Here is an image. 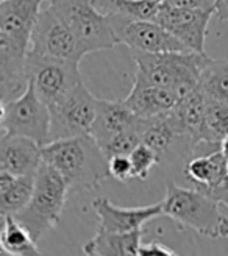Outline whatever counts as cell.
Segmentation results:
<instances>
[{
    "label": "cell",
    "instance_id": "5b68a950",
    "mask_svg": "<svg viewBox=\"0 0 228 256\" xmlns=\"http://www.w3.org/2000/svg\"><path fill=\"white\" fill-rule=\"evenodd\" d=\"M70 192L69 183L54 166L42 161L36 172L34 190L28 204L12 214L30 230L36 242L60 224L61 214Z\"/></svg>",
    "mask_w": 228,
    "mask_h": 256
},
{
    "label": "cell",
    "instance_id": "f1b7e54d",
    "mask_svg": "<svg viewBox=\"0 0 228 256\" xmlns=\"http://www.w3.org/2000/svg\"><path fill=\"white\" fill-rule=\"evenodd\" d=\"M162 4H169L174 6L183 8H196V10H210L214 11L216 8V0H166Z\"/></svg>",
    "mask_w": 228,
    "mask_h": 256
},
{
    "label": "cell",
    "instance_id": "2e32d148",
    "mask_svg": "<svg viewBox=\"0 0 228 256\" xmlns=\"http://www.w3.org/2000/svg\"><path fill=\"white\" fill-rule=\"evenodd\" d=\"M139 122H141V118L130 110L125 100L98 98L97 116L91 136L97 140L98 146H102L118 133L138 126Z\"/></svg>",
    "mask_w": 228,
    "mask_h": 256
},
{
    "label": "cell",
    "instance_id": "ffe728a7",
    "mask_svg": "<svg viewBox=\"0 0 228 256\" xmlns=\"http://www.w3.org/2000/svg\"><path fill=\"white\" fill-rule=\"evenodd\" d=\"M183 136L174 111L141 119V142L154 148L160 158L166 155L175 139Z\"/></svg>",
    "mask_w": 228,
    "mask_h": 256
},
{
    "label": "cell",
    "instance_id": "5bb4252c",
    "mask_svg": "<svg viewBox=\"0 0 228 256\" xmlns=\"http://www.w3.org/2000/svg\"><path fill=\"white\" fill-rule=\"evenodd\" d=\"M92 208L98 219V230L114 233H130L142 226L160 216H164L162 200L147 206L122 208L112 204L106 197H97L92 200Z\"/></svg>",
    "mask_w": 228,
    "mask_h": 256
},
{
    "label": "cell",
    "instance_id": "484cf974",
    "mask_svg": "<svg viewBox=\"0 0 228 256\" xmlns=\"http://www.w3.org/2000/svg\"><path fill=\"white\" fill-rule=\"evenodd\" d=\"M130 160L133 164L134 178H138V180H141V182L147 180L150 170L161 161L158 153L144 142H141L130 153Z\"/></svg>",
    "mask_w": 228,
    "mask_h": 256
},
{
    "label": "cell",
    "instance_id": "603a6c76",
    "mask_svg": "<svg viewBox=\"0 0 228 256\" xmlns=\"http://www.w3.org/2000/svg\"><path fill=\"white\" fill-rule=\"evenodd\" d=\"M225 136H228V105L208 98L204 140L192 148L194 155L219 150Z\"/></svg>",
    "mask_w": 228,
    "mask_h": 256
},
{
    "label": "cell",
    "instance_id": "7402d4cb",
    "mask_svg": "<svg viewBox=\"0 0 228 256\" xmlns=\"http://www.w3.org/2000/svg\"><path fill=\"white\" fill-rule=\"evenodd\" d=\"M0 248L5 254L14 256H38L41 250L32 236L30 230L12 214L2 216V233H0Z\"/></svg>",
    "mask_w": 228,
    "mask_h": 256
},
{
    "label": "cell",
    "instance_id": "30bf717a",
    "mask_svg": "<svg viewBox=\"0 0 228 256\" xmlns=\"http://www.w3.org/2000/svg\"><path fill=\"white\" fill-rule=\"evenodd\" d=\"M120 44H125L132 52L144 54H166L188 52V46L178 38L164 28L156 20H128L120 18H108ZM194 52V50H192Z\"/></svg>",
    "mask_w": 228,
    "mask_h": 256
},
{
    "label": "cell",
    "instance_id": "d6a6232c",
    "mask_svg": "<svg viewBox=\"0 0 228 256\" xmlns=\"http://www.w3.org/2000/svg\"><path fill=\"white\" fill-rule=\"evenodd\" d=\"M226 170H228V160H226Z\"/></svg>",
    "mask_w": 228,
    "mask_h": 256
},
{
    "label": "cell",
    "instance_id": "4316f807",
    "mask_svg": "<svg viewBox=\"0 0 228 256\" xmlns=\"http://www.w3.org/2000/svg\"><path fill=\"white\" fill-rule=\"evenodd\" d=\"M108 169L110 176L119 183H128L134 180L133 174V164L130 155H114L108 160Z\"/></svg>",
    "mask_w": 228,
    "mask_h": 256
},
{
    "label": "cell",
    "instance_id": "8992f818",
    "mask_svg": "<svg viewBox=\"0 0 228 256\" xmlns=\"http://www.w3.org/2000/svg\"><path fill=\"white\" fill-rule=\"evenodd\" d=\"M48 5L77 34L86 54L110 50L120 44L108 16L100 12L91 0H54Z\"/></svg>",
    "mask_w": 228,
    "mask_h": 256
},
{
    "label": "cell",
    "instance_id": "9a60e30c",
    "mask_svg": "<svg viewBox=\"0 0 228 256\" xmlns=\"http://www.w3.org/2000/svg\"><path fill=\"white\" fill-rule=\"evenodd\" d=\"M42 146L25 136L0 134V170L11 175H36L41 168Z\"/></svg>",
    "mask_w": 228,
    "mask_h": 256
},
{
    "label": "cell",
    "instance_id": "f546056e",
    "mask_svg": "<svg viewBox=\"0 0 228 256\" xmlns=\"http://www.w3.org/2000/svg\"><path fill=\"white\" fill-rule=\"evenodd\" d=\"M214 16L219 22L228 20V0H216V8H214Z\"/></svg>",
    "mask_w": 228,
    "mask_h": 256
},
{
    "label": "cell",
    "instance_id": "6da1fadb",
    "mask_svg": "<svg viewBox=\"0 0 228 256\" xmlns=\"http://www.w3.org/2000/svg\"><path fill=\"white\" fill-rule=\"evenodd\" d=\"M54 0H0V98L8 102L28 86L27 58L44 4Z\"/></svg>",
    "mask_w": 228,
    "mask_h": 256
},
{
    "label": "cell",
    "instance_id": "1f68e13d",
    "mask_svg": "<svg viewBox=\"0 0 228 256\" xmlns=\"http://www.w3.org/2000/svg\"><path fill=\"white\" fill-rule=\"evenodd\" d=\"M154 2H156V4H162V2H166V0H154Z\"/></svg>",
    "mask_w": 228,
    "mask_h": 256
},
{
    "label": "cell",
    "instance_id": "cb8c5ba5",
    "mask_svg": "<svg viewBox=\"0 0 228 256\" xmlns=\"http://www.w3.org/2000/svg\"><path fill=\"white\" fill-rule=\"evenodd\" d=\"M91 2L108 18H120L128 20H155L161 5L154 0H91Z\"/></svg>",
    "mask_w": 228,
    "mask_h": 256
},
{
    "label": "cell",
    "instance_id": "ac0fdd59",
    "mask_svg": "<svg viewBox=\"0 0 228 256\" xmlns=\"http://www.w3.org/2000/svg\"><path fill=\"white\" fill-rule=\"evenodd\" d=\"M206 105L208 97L198 86L192 92L183 97L174 110V114L176 120H178L183 136H186L189 142H191V150L204 140Z\"/></svg>",
    "mask_w": 228,
    "mask_h": 256
},
{
    "label": "cell",
    "instance_id": "7c38bea8",
    "mask_svg": "<svg viewBox=\"0 0 228 256\" xmlns=\"http://www.w3.org/2000/svg\"><path fill=\"white\" fill-rule=\"evenodd\" d=\"M214 11L210 10H196V8H183L174 6L169 4H161L155 20L168 28L172 34L188 46L189 50L194 52H205V38L206 30Z\"/></svg>",
    "mask_w": 228,
    "mask_h": 256
},
{
    "label": "cell",
    "instance_id": "ba28073f",
    "mask_svg": "<svg viewBox=\"0 0 228 256\" xmlns=\"http://www.w3.org/2000/svg\"><path fill=\"white\" fill-rule=\"evenodd\" d=\"M98 98L80 82L70 91L50 105V136L48 142L62 138L92 134L97 116Z\"/></svg>",
    "mask_w": 228,
    "mask_h": 256
},
{
    "label": "cell",
    "instance_id": "3957f363",
    "mask_svg": "<svg viewBox=\"0 0 228 256\" xmlns=\"http://www.w3.org/2000/svg\"><path fill=\"white\" fill-rule=\"evenodd\" d=\"M133 60L136 62V80L172 89L182 100L200 86L202 72L211 58L206 54L188 50L166 54L134 52Z\"/></svg>",
    "mask_w": 228,
    "mask_h": 256
},
{
    "label": "cell",
    "instance_id": "7a4b0ae2",
    "mask_svg": "<svg viewBox=\"0 0 228 256\" xmlns=\"http://www.w3.org/2000/svg\"><path fill=\"white\" fill-rule=\"evenodd\" d=\"M42 158L66 178L70 190L98 189L110 176L108 158L91 134L50 140L42 146Z\"/></svg>",
    "mask_w": 228,
    "mask_h": 256
},
{
    "label": "cell",
    "instance_id": "277c9868",
    "mask_svg": "<svg viewBox=\"0 0 228 256\" xmlns=\"http://www.w3.org/2000/svg\"><path fill=\"white\" fill-rule=\"evenodd\" d=\"M220 202L197 188H183L172 182L162 198L164 216L183 232L189 228L206 238H228V217L220 211Z\"/></svg>",
    "mask_w": 228,
    "mask_h": 256
},
{
    "label": "cell",
    "instance_id": "e0dca14e",
    "mask_svg": "<svg viewBox=\"0 0 228 256\" xmlns=\"http://www.w3.org/2000/svg\"><path fill=\"white\" fill-rule=\"evenodd\" d=\"M124 100L139 118H154L160 116V114L170 112L180 102L172 89L154 86L136 78L133 82L130 94Z\"/></svg>",
    "mask_w": 228,
    "mask_h": 256
},
{
    "label": "cell",
    "instance_id": "52a82bcc",
    "mask_svg": "<svg viewBox=\"0 0 228 256\" xmlns=\"http://www.w3.org/2000/svg\"><path fill=\"white\" fill-rule=\"evenodd\" d=\"M0 130V134L32 138L41 146L48 142L50 110L36 92L32 80L20 96L2 104Z\"/></svg>",
    "mask_w": 228,
    "mask_h": 256
},
{
    "label": "cell",
    "instance_id": "83f0119b",
    "mask_svg": "<svg viewBox=\"0 0 228 256\" xmlns=\"http://www.w3.org/2000/svg\"><path fill=\"white\" fill-rule=\"evenodd\" d=\"M138 254H168V256H172V254H176V252L155 239V240H150V242H146V244L139 246Z\"/></svg>",
    "mask_w": 228,
    "mask_h": 256
},
{
    "label": "cell",
    "instance_id": "d4e9b609",
    "mask_svg": "<svg viewBox=\"0 0 228 256\" xmlns=\"http://www.w3.org/2000/svg\"><path fill=\"white\" fill-rule=\"evenodd\" d=\"M200 89L211 100L228 105V61L210 60L200 76Z\"/></svg>",
    "mask_w": 228,
    "mask_h": 256
},
{
    "label": "cell",
    "instance_id": "9c48e42d",
    "mask_svg": "<svg viewBox=\"0 0 228 256\" xmlns=\"http://www.w3.org/2000/svg\"><path fill=\"white\" fill-rule=\"evenodd\" d=\"M30 54L80 64L82 58L86 55V50L77 34L48 5L41 11L40 19H38L32 38Z\"/></svg>",
    "mask_w": 228,
    "mask_h": 256
},
{
    "label": "cell",
    "instance_id": "8fae6325",
    "mask_svg": "<svg viewBox=\"0 0 228 256\" xmlns=\"http://www.w3.org/2000/svg\"><path fill=\"white\" fill-rule=\"evenodd\" d=\"M27 75L47 106L54 105L74 86L83 82L78 64L46 58L30 52L27 58Z\"/></svg>",
    "mask_w": 228,
    "mask_h": 256
},
{
    "label": "cell",
    "instance_id": "4dcf8cb0",
    "mask_svg": "<svg viewBox=\"0 0 228 256\" xmlns=\"http://www.w3.org/2000/svg\"><path fill=\"white\" fill-rule=\"evenodd\" d=\"M219 150L224 153L225 158L228 160V136H225V138H224V140L220 142V147H219Z\"/></svg>",
    "mask_w": 228,
    "mask_h": 256
},
{
    "label": "cell",
    "instance_id": "4fadbf2b",
    "mask_svg": "<svg viewBox=\"0 0 228 256\" xmlns=\"http://www.w3.org/2000/svg\"><path fill=\"white\" fill-rule=\"evenodd\" d=\"M184 175L194 188L228 206V170L226 158L220 150L194 155L184 166Z\"/></svg>",
    "mask_w": 228,
    "mask_h": 256
},
{
    "label": "cell",
    "instance_id": "d6986e66",
    "mask_svg": "<svg viewBox=\"0 0 228 256\" xmlns=\"http://www.w3.org/2000/svg\"><path fill=\"white\" fill-rule=\"evenodd\" d=\"M144 230H136L130 233H114L105 232V230H97V234L84 242L83 253L91 256H136L139 246L142 244Z\"/></svg>",
    "mask_w": 228,
    "mask_h": 256
},
{
    "label": "cell",
    "instance_id": "44dd1931",
    "mask_svg": "<svg viewBox=\"0 0 228 256\" xmlns=\"http://www.w3.org/2000/svg\"><path fill=\"white\" fill-rule=\"evenodd\" d=\"M36 175H11L0 170V214H18L28 204Z\"/></svg>",
    "mask_w": 228,
    "mask_h": 256
}]
</instances>
